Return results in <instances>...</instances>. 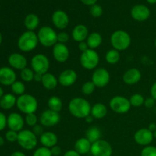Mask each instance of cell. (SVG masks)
Instances as JSON below:
<instances>
[{
  "label": "cell",
  "instance_id": "28",
  "mask_svg": "<svg viewBox=\"0 0 156 156\" xmlns=\"http://www.w3.org/2000/svg\"><path fill=\"white\" fill-rule=\"evenodd\" d=\"M24 24L27 30L34 31L39 26L40 19L37 15L35 14H28L24 18Z\"/></svg>",
  "mask_w": 156,
  "mask_h": 156
},
{
  "label": "cell",
  "instance_id": "18",
  "mask_svg": "<svg viewBox=\"0 0 156 156\" xmlns=\"http://www.w3.org/2000/svg\"><path fill=\"white\" fill-rule=\"evenodd\" d=\"M7 125L10 130L20 132L22 130L24 125V118L18 113H12L7 118Z\"/></svg>",
  "mask_w": 156,
  "mask_h": 156
},
{
  "label": "cell",
  "instance_id": "54",
  "mask_svg": "<svg viewBox=\"0 0 156 156\" xmlns=\"http://www.w3.org/2000/svg\"><path fill=\"white\" fill-rule=\"evenodd\" d=\"M11 156H26V155H25V154L23 153L22 152L17 151V152H14L11 155Z\"/></svg>",
  "mask_w": 156,
  "mask_h": 156
},
{
  "label": "cell",
  "instance_id": "20",
  "mask_svg": "<svg viewBox=\"0 0 156 156\" xmlns=\"http://www.w3.org/2000/svg\"><path fill=\"white\" fill-rule=\"evenodd\" d=\"M9 63L12 68L22 70L27 66V61L24 55L18 53H14L9 56Z\"/></svg>",
  "mask_w": 156,
  "mask_h": 156
},
{
  "label": "cell",
  "instance_id": "7",
  "mask_svg": "<svg viewBox=\"0 0 156 156\" xmlns=\"http://www.w3.org/2000/svg\"><path fill=\"white\" fill-rule=\"evenodd\" d=\"M100 57L94 50L88 49L82 53L80 56V63L84 69L87 70L94 69L98 66Z\"/></svg>",
  "mask_w": 156,
  "mask_h": 156
},
{
  "label": "cell",
  "instance_id": "33",
  "mask_svg": "<svg viewBox=\"0 0 156 156\" xmlns=\"http://www.w3.org/2000/svg\"><path fill=\"white\" fill-rule=\"evenodd\" d=\"M11 88H12V92L17 95H22L25 91V85L22 82H20V81H15L11 85Z\"/></svg>",
  "mask_w": 156,
  "mask_h": 156
},
{
  "label": "cell",
  "instance_id": "58",
  "mask_svg": "<svg viewBox=\"0 0 156 156\" xmlns=\"http://www.w3.org/2000/svg\"><path fill=\"white\" fill-rule=\"evenodd\" d=\"M2 34L1 32H0V45H1L2 44Z\"/></svg>",
  "mask_w": 156,
  "mask_h": 156
},
{
  "label": "cell",
  "instance_id": "19",
  "mask_svg": "<svg viewBox=\"0 0 156 156\" xmlns=\"http://www.w3.org/2000/svg\"><path fill=\"white\" fill-rule=\"evenodd\" d=\"M16 81V74L12 68L2 67L0 68V83L2 85H12Z\"/></svg>",
  "mask_w": 156,
  "mask_h": 156
},
{
  "label": "cell",
  "instance_id": "56",
  "mask_svg": "<svg viewBox=\"0 0 156 156\" xmlns=\"http://www.w3.org/2000/svg\"><path fill=\"white\" fill-rule=\"evenodd\" d=\"M4 95V91H3V89L2 88L0 87V99H1V98L2 97V96Z\"/></svg>",
  "mask_w": 156,
  "mask_h": 156
},
{
  "label": "cell",
  "instance_id": "42",
  "mask_svg": "<svg viewBox=\"0 0 156 156\" xmlns=\"http://www.w3.org/2000/svg\"><path fill=\"white\" fill-rule=\"evenodd\" d=\"M69 40V35L66 32L62 31L60 33L57 34V41L58 43H60V44H64L67 43Z\"/></svg>",
  "mask_w": 156,
  "mask_h": 156
},
{
  "label": "cell",
  "instance_id": "2",
  "mask_svg": "<svg viewBox=\"0 0 156 156\" xmlns=\"http://www.w3.org/2000/svg\"><path fill=\"white\" fill-rule=\"evenodd\" d=\"M111 43L113 48L118 51H123L129 48L131 44L130 35L123 30L113 32L111 36Z\"/></svg>",
  "mask_w": 156,
  "mask_h": 156
},
{
  "label": "cell",
  "instance_id": "49",
  "mask_svg": "<svg viewBox=\"0 0 156 156\" xmlns=\"http://www.w3.org/2000/svg\"><path fill=\"white\" fill-rule=\"evenodd\" d=\"M150 93H151V97L153 98L156 101V82L155 83H153V85H152V87H151Z\"/></svg>",
  "mask_w": 156,
  "mask_h": 156
},
{
  "label": "cell",
  "instance_id": "26",
  "mask_svg": "<svg viewBox=\"0 0 156 156\" xmlns=\"http://www.w3.org/2000/svg\"><path fill=\"white\" fill-rule=\"evenodd\" d=\"M108 114V108L104 104L96 103L91 107V115L94 119H102Z\"/></svg>",
  "mask_w": 156,
  "mask_h": 156
},
{
  "label": "cell",
  "instance_id": "14",
  "mask_svg": "<svg viewBox=\"0 0 156 156\" xmlns=\"http://www.w3.org/2000/svg\"><path fill=\"white\" fill-rule=\"evenodd\" d=\"M53 56L58 62L63 63L69 57V50L66 44L57 43L53 47Z\"/></svg>",
  "mask_w": 156,
  "mask_h": 156
},
{
  "label": "cell",
  "instance_id": "27",
  "mask_svg": "<svg viewBox=\"0 0 156 156\" xmlns=\"http://www.w3.org/2000/svg\"><path fill=\"white\" fill-rule=\"evenodd\" d=\"M102 36L101 34L98 33V32H93V33L90 34L88 37L86 39V42L88 44L89 49L91 50H95L98 47L101 46L102 44Z\"/></svg>",
  "mask_w": 156,
  "mask_h": 156
},
{
  "label": "cell",
  "instance_id": "11",
  "mask_svg": "<svg viewBox=\"0 0 156 156\" xmlns=\"http://www.w3.org/2000/svg\"><path fill=\"white\" fill-rule=\"evenodd\" d=\"M60 118L59 113L48 109L41 113L39 121L43 126L51 127L57 125L60 121Z\"/></svg>",
  "mask_w": 156,
  "mask_h": 156
},
{
  "label": "cell",
  "instance_id": "30",
  "mask_svg": "<svg viewBox=\"0 0 156 156\" xmlns=\"http://www.w3.org/2000/svg\"><path fill=\"white\" fill-rule=\"evenodd\" d=\"M101 132L97 126H91L88 128L85 133V138L88 139L91 144L101 140Z\"/></svg>",
  "mask_w": 156,
  "mask_h": 156
},
{
  "label": "cell",
  "instance_id": "10",
  "mask_svg": "<svg viewBox=\"0 0 156 156\" xmlns=\"http://www.w3.org/2000/svg\"><path fill=\"white\" fill-rule=\"evenodd\" d=\"M90 152L93 156H112L113 149L108 141L99 140L91 144Z\"/></svg>",
  "mask_w": 156,
  "mask_h": 156
},
{
  "label": "cell",
  "instance_id": "1",
  "mask_svg": "<svg viewBox=\"0 0 156 156\" xmlns=\"http://www.w3.org/2000/svg\"><path fill=\"white\" fill-rule=\"evenodd\" d=\"M91 110L90 103L83 98H74L69 103V111L76 118L85 119L91 114Z\"/></svg>",
  "mask_w": 156,
  "mask_h": 156
},
{
  "label": "cell",
  "instance_id": "51",
  "mask_svg": "<svg viewBox=\"0 0 156 156\" xmlns=\"http://www.w3.org/2000/svg\"><path fill=\"white\" fill-rule=\"evenodd\" d=\"M42 79H43V74L34 73V80L36 81V82H42Z\"/></svg>",
  "mask_w": 156,
  "mask_h": 156
},
{
  "label": "cell",
  "instance_id": "59",
  "mask_svg": "<svg viewBox=\"0 0 156 156\" xmlns=\"http://www.w3.org/2000/svg\"><path fill=\"white\" fill-rule=\"evenodd\" d=\"M153 134H154V138L156 139V130L155 131V132L153 133Z\"/></svg>",
  "mask_w": 156,
  "mask_h": 156
},
{
  "label": "cell",
  "instance_id": "55",
  "mask_svg": "<svg viewBox=\"0 0 156 156\" xmlns=\"http://www.w3.org/2000/svg\"><path fill=\"white\" fill-rule=\"evenodd\" d=\"M4 143H5L4 139H3L2 136H0V146H2L3 145H4Z\"/></svg>",
  "mask_w": 156,
  "mask_h": 156
},
{
  "label": "cell",
  "instance_id": "32",
  "mask_svg": "<svg viewBox=\"0 0 156 156\" xmlns=\"http://www.w3.org/2000/svg\"><path fill=\"white\" fill-rule=\"evenodd\" d=\"M120 51L115 50V49H111L108 50L105 55V59L107 62L109 64H116L120 61Z\"/></svg>",
  "mask_w": 156,
  "mask_h": 156
},
{
  "label": "cell",
  "instance_id": "43",
  "mask_svg": "<svg viewBox=\"0 0 156 156\" xmlns=\"http://www.w3.org/2000/svg\"><path fill=\"white\" fill-rule=\"evenodd\" d=\"M32 132L37 136H41L43 133H44V128L41 124H37L34 126H33V129Z\"/></svg>",
  "mask_w": 156,
  "mask_h": 156
},
{
  "label": "cell",
  "instance_id": "40",
  "mask_svg": "<svg viewBox=\"0 0 156 156\" xmlns=\"http://www.w3.org/2000/svg\"><path fill=\"white\" fill-rule=\"evenodd\" d=\"M25 122L28 126L33 127L35 125L37 124V117L35 115L34 113H33V114H26Z\"/></svg>",
  "mask_w": 156,
  "mask_h": 156
},
{
  "label": "cell",
  "instance_id": "4",
  "mask_svg": "<svg viewBox=\"0 0 156 156\" xmlns=\"http://www.w3.org/2000/svg\"><path fill=\"white\" fill-rule=\"evenodd\" d=\"M16 105L20 111L25 114L36 112L38 108L37 100L36 98L29 94H24L17 98Z\"/></svg>",
  "mask_w": 156,
  "mask_h": 156
},
{
  "label": "cell",
  "instance_id": "57",
  "mask_svg": "<svg viewBox=\"0 0 156 156\" xmlns=\"http://www.w3.org/2000/svg\"><path fill=\"white\" fill-rule=\"evenodd\" d=\"M149 4H155L156 0H146Z\"/></svg>",
  "mask_w": 156,
  "mask_h": 156
},
{
  "label": "cell",
  "instance_id": "34",
  "mask_svg": "<svg viewBox=\"0 0 156 156\" xmlns=\"http://www.w3.org/2000/svg\"><path fill=\"white\" fill-rule=\"evenodd\" d=\"M34 72L31 69L26 67L24 69L21 70V78L24 82H31V81L34 80Z\"/></svg>",
  "mask_w": 156,
  "mask_h": 156
},
{
  "label": "cell",
  "instance_id": "22",
  "mask_svg": "<svg viewBox=\"0 0 156 156\" xmlns=\"http://www.w3.org/2000/svg\"><path fill=\"white\" fill-rule=\"evenodd\" d=\"M88 35L89 34H88V27L82 24L76 25L72 31V36H73V40L79 43L85 41Z\"/></svg>",
  "mask_w": 156,
  "mask_h": 156
},
{
  "label": "cell",
  "instance_id": "6",
  "mask_svg": "<svg viewBox=\"0 0 156 156\" xmlns=\"http://www.w3.org/2000/svg\"><path fill=\"white\" fill-rule=\"evenodd\" d=\"M21 148L26 150H32L37 145V136L29 129H22L18 132V141Z\"/></svg>",
  "mask_w": 156,
  "mask_h": 156
},
{
  "label": "cell",
  "instance_id": "31",
  "mask_svg": "<svg viewBox=\"0 0 156 156\" xmlns=\"http://www.w3.org/2000/svg\"><path fill=\"white\" fill-rule=\"evenodd\" d=\"M47 105H48L49 109L55 112L59 113L62 108V100L57 96H51L49 98Z\"/></svg>",
  "mask_w": 156,
  "mask_h": 156
},
{
  "label": "cell",
  "instance_id": "41",
  "mask_svg": "<svg viewBox=\"0 0 156 156\" xmlns=\"http://www.w3.org/2000/svg\"><path fill=\"white\" fill-rule=\"evenodd\" d=\"M18 133L15 132L13 130L8 131L5 133V139L10 143H14V142L18 141Z\"/></svg>",
  "mask_w": 156,
  "mask_h": 156
},
{
  "label": "cell",
  "instance_id": "16",
  "mask_svg": "<svg viewBox=\"0 0 156 156\" xmlns=\"http://www.w3.org/2000/svg\"><path fill=\"white\" fill-rule=\"evenodd\" d=\"M131 16L137 21H145L150 17V10L144 5H136L131 9Z\"/></svg>",
  "mask_w": 156,
  "mask_h": 156
},
{
  "label": "cell",
  "instance_id": "23",
  "mask_svg": "<svg viewBox=\"0 0 156 156\" xmlns=\"http://www.w3.org/2000/svg\"><path fill=\"white\" fill-rule=\"evenodd\" d=\"M40 142L43 145V146L51 149L52 147L56 146V144H57L58 137L53 132H50V131L44 132L40 136Z\"/></svg>",
  "mask_w": 156,
  "mask_h": 156
},
{
  "label": "cell",
  "instance_id": "45",
  "mask_svg": "<svg viewBox=\"0 0 156 156\" xmlns=\"http://www.w3.org/2000/svg\"><path fill=\"white\" fill-rule=\"evenodd\" d=\"M155 104V100L152 97L147 98L146 99H145L144 105L147 108H152V107H154Z\"/></svg>",
  "mask_w": 156,
  "mask_h": 156
},
{
  "label": "cell",
  "instance_id": "60",
  "mask_svg": "<svg viewBox=\"0 0 156 156\" xmlns=\"http://www.w3.org/2000/svg\"><path fill=\"white\" fill-rule=\"evenodd\" d=\"M155 48H156V39H155Z\"/></svg>",
  "mask_w": 156,
  "mask_h": 156
},
{
  "label": "cell",
  "instance_id": "39",
  "mask_svg": "<svg viewBox=\"0 0 156 156\" xmlns=\"http://www.w3.org/2000/svg\"><path fill=\"white\" fill-rule=\"evenodd\" d=\"M141 156H156V147L152 146H145L141 151Z\"/></svg>",
  "mask_w": 156,
  "mask_h": 156
},
{
  "label": "cell",
  "instance_id": "17",
  "mask_svg": "<svg viewBox=\"0 0 156 156\" xmlns=\"http://www.w3.org/2000/svg\"><path fill=\"white\" fill-rule=\"evenodd\" d=\"M78 79L76 72L73 69H66L59 74L58 82L62 86L70 87L76 83Z\"/></svg>",
  "mask_w": 156,
  "mask_h": 156
},
{
  "label": "cell",
  "instance_id": "25",
  "mask_svg": "<svg viewBox=\"0 0 156 156\" xmlns=\"http://www.w3.org/2000/svg\"><path fill=\"white\" fill-rule=\"evenodd\" d=\"M41 83H42L43 86L46 89L53 90L54 88H56L59 82H58V79H56V77L54 75L50 73H47L43 75V79Z\"/></svg>",
  "mask_w": 156,
  "mask_h": 156
},
{
  "label": "cell",
  "instance_id": "35",
  "mask_svg": "<svg viewBox=\"0 0 156 156\" xmlns=\"http://www.w3.org/2000/svg\"><path fill=\"white\" fill-rule=\"evenodd\" d=\"M129 100V102H130L131 106L136 107V108L142 106L143 105H144V102H145L144 97L140 94H133Z\"/></svg>",
  "mask_w": 156,
  "mask_h": 156
},
{
  "label": "cell",
  "instance_id": "46",
  "mask_svg": "<svg viewBox=\"0 0 156 156\" xmlns=\"http://www.w3.org/2000/svg\"><path fill=\"white\" fill-rule=\"evenodd\" d=\"M50 151H51L52 155L53 156H59L60 155L61 152H62V149L58 146H55L53 147H52L50 149Z\"/></svg>",
  "mask_w": 156,
  "mask_h": 156
},
{
  "label": "cell",
  "instance_id": "29",
  "mask_svg": "<svg viewBox=\"0 0 156 156\" xmlns=\"http://www.w3.org/2000/svg\"><path fill=\"white\" fill-rule=\"evenodd\" d=\"M17 98L12 94H4L0 99V107L4 110H9L16 105Z\"/></svg>",
  "mask_w": 156,
  "mask_h": 156
},
{
  "label": "cell",
  "instance_id": "38",
  "mask_svg": "<svg viewBox=\"0 0 156 156\" xmlns=\"http://www.w3.org/2000/svg\"><path fill=\"white\" fill-rule=\"evenodd\" d=\"M90 14L92 15L94 18H99L103 14V9L99 5L95 4L92 5L90 9Z\"/></svg>",
  "mask_w": 156,
  "mask_h": 156
},
{
  "label": "cell",
  "instance_id": "5",
  "mask_svg": "<svg viewBox=\"0 0 156 156\" xmlns=\"http://www.w3.org/2000/svg\"><path fill=\"white\" fill-rule=\"evenodd\" d=\"M37 34L39 43L45 47H53L58 43L57 34L51 27L44 26L41 27Z\"/></svg>",
  "mask_w": 156,
  "mask_h": 156
},
{
  "label": "cell",
  "instance_id": "52",
  "mask_svg": "<svg viewBox=\"0 0 156 156\" xmlns=\"http://www.w3.org/2000/svg\"><path fill=\"white\" fill-rule=\"evenodd\" d=\"M148 129L150 131H152V133H154L156 130V124L155 123H151L149 125V128Z\"/></svg>",
  "mask_w": 156,
  "mask_h": 156
},
{
  "label": "cell",
  "instance_id": "53",
  "mask_svg": "<svg viewBox=\"0 0 156 156\" xmlns=\"http://www.w3.org/2000/svg\"><path fill=\"white\" fill-rule=\"evenodd\" d=\"M85 121L87 122V123H92L93 121H94V117H92V116L91 115V114H90V115H88V117H85Z\"/></svg>",
  "mask_w": 156,
  "mask_h": 156
},
{
  "label": "cell",
  "instance_id": "47",
  "mask_svg": "<svg viewBox=\"0 0 156 156\" xmlns=\"http://www.w3.org/2000/svg\"><path fill=\"white\" fill-rule=\"evenodd\" d=\"M78 47H79V50L82 51V53L86 51V50H88V49H89L86 41H82V42H79V45H78Z\"/></svg>",
  "mask_w": 156,
  "mask_h": 156
},
{
  "label": "cell",
  "instance_id": "21",
  "mask_svg": "<svg viewBox=\"0 0 156 156\" xmlns=\"http://www.w3.org/2000/svg\"><path fill=\"white\" fill-rule=\"evenodd\" d=\"M141 72L138 69L132 68L125 72L123 76V80L126 85H133L138 83L141 79Z\"/></svg>",
  "mask_w": 156,
  "mask_h": 156
},
{
  "label": "cell",
  "instance_id": "36",
  "mask_svg": "<svg viewBox=\"0 0 156 156\" xmlns=\"http://www.w3.org/2000/svg\"><path fill=\"white\" fill-rule=\"evenodd\" d=\"M96 86L91 81L85 82L82 86V92L85 95H90L95 90Z\"/></svg>",
  "mask_w": 156,
  "mask_h": 156
},
{
  "label": "cell",
  "instance_id": "12",
  "mask_svg": "<svg viewBox=\"0 0 156 156\" xmlns=\"http://www.w3.org/2000/svg\"><path fill=\"white\" fill-rule=\"evenodd\" d=\"M111 76L106 69L98 68L95 69L91 76V82L97 88H104L107 86L110 82Z\"/></svg>",
  "mask_w": 156,
  "mask_h": 156
},
{
  "label": "cell",
  "instance_id": "50",
  "mask_svg": "<svg viewBox=\"0 0 156 156\" xmlns=\"http://www.w3.org/2000/svg\"><path fill=\"white\" fill-rule=\"evenodd\" d=\"M98 0H81L82 3L85 5H94L96 4Z\"/></svg>",
  "mask_w": 156,
  "mask_h": 156
},
{
  "label": "cell",
  "instance_id": "13",
  "mask_svg": "<svg viewBox=\"0 0 156 156\" xmlns=\"http://www.w3.org/2000/svg\"><path fill=\"white\" fill-rule=\"evenodd\" d=\"M154 139V134L152 131L149 130V129L143 128L136 132L134 134V140L137 144L140 146H149Z\"/></svg>",
  "mask_w": 156,
  "mask_h": 156
},
{
  "label": "cell",
  "instance_id": "15",
  "mask_svg": "<svg viewBox=\"0 0 156 156\" xmlns=\"http://www.w3.org/2000/svg\"><path fill=\"white\" fill-rule=\"evenodd\" d=\"M52 22L56 28L63 30L66 28L69 23L68 15L62 10H56L52 15Z\"/></svg>",
  "mask_w": 156,
  "mask_h": 156
},
{
  "label": "cell",
  "instance_id": "37",
  "mask_svg": "<svg viewBox=\"0 0 156 156\" xmlns=\"http://www.w3.org/2000/svg\"><path fill=\"white\" fill-rule=\"evenodd\" d=\"M33 156H53L52 155L50 149L47 147H40L37 149L34 152Z\"/></svg>",
  "mask_w": 156,
  "mask_h": 156
},
{
  "label": "cell",
  "instance_id": "8",
  "mask_svg": "<svg viewBox=\"0 0 156 156\" xmlns=\"http://www.w3.org/2000/svg\"><path fill=\"white\" fill-rule=\"evenodd\" d=\"M30 65L34 73L44 75L47 73L50 69V60L46 55L38 53L32 57Z\"/></svg>",
  "mask_w": 156,
  "mask_h": 156
},
{
  "label": "cell",
  "instance_id": "44",
  "mask_svg": "<svg viewBox=\"0 0 156 156\" xmlns=\"http://www.w3.org/2000/svg\"><path fill=\"white\" fill-rule=\"evenodd\" d=\"M7 125V117L3 113L0 112V131L3 130Z\"/></svg>",
  "mask_w": 156,
  "mask_h": 156
},
{
  "label": "cell",
  "instance_id": "3",
  "mask_svg": "<svg viewBox=\"0 0 156 156\" xmlns=\"http://www.w3.org/2000/svg\"><path fill=\"white\" fill-rule=\"evenodd\" d=\"M39 44L37 34L34 31L27 30L20 36L18 41V47L23 52H30L34 50Z\"/></svg>",
  "mask_w": 156,
  "mask_h": 156
},
{
  "label": "cell",
  "instance_id": "48",
  "mask_svg": "<svg viewBox=\"0 0 156 156\" xmlns=\"http://www.w3.org/2000/svg\"><path fill=\"white\" fill-rule=\"evenodd\" d=\"M63 156H81V155L80 154L78 153V152H76L75 149L74 150L71 149V150L67 151V152L64 154Z\"/></svg>",
  "mask_w": 156,
  "mask_h": 156
},
{
  "label": "cell",
  "instance_id": "24",
  "mask_svg": "<svg viewBox=\"0 0 156 156\" xmlns=\"http://www.w3.org/2000/svg\"><path fill=\"white\" fill-rule=\"evenodd\" d=\"M91 143L85 137L79 139L75 143V150L80 155H85L91 151Z\"/></svg>",
  "mask_w": 156,
  "mask_h": 156
},
{
  "label": "cell",
  "instance_id": "9",
  "mask_svg": "<svg viewBox=\"0 0 156 156\" xmlns=\"http://www.w3.org/2000/svg\"><path fill=\"white\" fill-rule=\"evenodd\" d=\"M110 108L117 114H125L129 111L131 108L129 99L124 96H114L110 101Z\"/></svg>",
  "mask_w": 156,
  "mask_h": 156
},
{
  "label": "cell",
  "instance_id": "61",
  "mask_svg": "<svg viewBox=\"0 0 156 156\" xmlns=\"http://www.w3.org/2000/svg\"><path fill=\"white\" fill-rule=\"evenodd\" d=\"M115 156H119V155H115Z\"/></svg>",
  "mask_w": 156,
  "mask_h": 156
}]
</instances>
